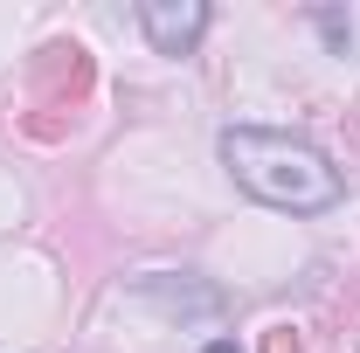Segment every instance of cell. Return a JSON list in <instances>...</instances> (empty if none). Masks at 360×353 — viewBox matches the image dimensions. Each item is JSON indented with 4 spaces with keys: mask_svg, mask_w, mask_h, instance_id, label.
<instances>
[{
    "mask_svg": "<svg viewBox=\"0 0 360 353\" xmlns=\"http://www.w3.org/2000/svg\"><path fill=\"white\" fill-rule=\"evenodd\" d=\"M222 160L243 194H257L264 208H284V215H319L340 201V174L333 160L319 153L312 139L270 132V125H229L222 132Z\"/></svg>",
    "mask_w": 360,
    "mask_h": 353,
    "instance_id": "6da1fadb",
    "label": "cell"
},
{
    "mask_svg": "<svg viewBox=\"0 0 360 353\" xmlns=\"http://www.w3.org/2000/svg\"><path fill=\"white\" fill-rule=\"evenodd\" d=\"M139 28L160 56H194V42L208 35V0H146Z\"/></svg>",
    "mask_w": 360,
    "mask_h": 353,
    "instance_id": "7a4b0ae2",
    "label": "cell"
},
{
    "mask_svg": "<svg viewBox=\"0 0 360 353\" xmlns=\"http://www.w3.org/2000/svg\"><path fill=\"white\" fill-rule=\"evenodd\" d=\"M264 353H305L298 326H270V333H264Z\"/></svg>",
    "mask_w": 360,
    "mask_h": 353,
    "instance_id": "3957f363",
    "label": "cell"
},
{
    "mask_svg": "<svg viewBox=\"0 0 360 353\" xmlns=\"http://www.w3.org/2000/svg\"><path fill=\"white\" fill-rule=\"evenodd\" d=\"M208 353H236V347H229V340H215V347H208Z\"/></svg>",
    "mask_w": 360,
    "mask_h": 353,
    "instance_id": "277c9868",
    "label": "cell"
}]
</instances>
